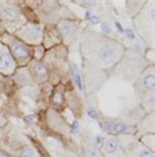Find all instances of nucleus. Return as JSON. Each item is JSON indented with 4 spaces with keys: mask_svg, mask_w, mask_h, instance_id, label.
<instances>
[{
    "mask_svg": "<svg viewBox=\"0 0 155 157\" xmlns=\"http://www.w3.org/2000/svg\"><path fill=\"white\" fill-rule=\"evenodd\" d=\"M125 52L126 46L120 41L93 30H85L81 36V54L87 75L83 78L88 87L92 85L95 77L97 86H100L103 83L101 77H108L109 71L121 61Z\"/></svg>",
    "mask_w": 155,
    "mask_h": 157,
    "instance_id": "obj_1",
    "label": "nucleus"
},
{
    "mask_svg": "<svg viewBox=\"0 0 155 157\" xmlns=\"http://www.w3.org/2000/svg\"><path fill=\"white\" fill-rule=\"evenodd\" d=\"M147 66L149 62L145 59V57H142L139 53H137L134 50L126 49L121 61L116 65L114 69L116 73H118V75L122 79L128 82H135Z\"/></svg>",
    "mask_w": 155,
    "mask_h": 157,
    "instance_id": "obj_2",
    "label": "nucleus"
},
{
    "mask_svg": "<svg viewBox=\"0 0 155 157\" xmlns=\"http://www.w3.org/2000/svg\"><path fill=\"white\" fill-rule=\"evenodd\" d=\"M0 42L8 48L17 67L28 66L31 63V61L33 59V48L19 40L13 33L5 32L4 34H2L0 36Z\"/></svg>",
    "mask_w": 155,
    "mask_h": 157,
    "instance_id": "obj_3",
    "label": "nucleus"
},
{
    "mask_svg": "<svg viewBox=\"0 0 155 157\" xmlns=\"http://www.w3.org/2000/svg\"><path fill=\"white\" fill-rule=\"evenodd\" d=\"M44 30H45L44 25H41L40 23L31 21L27 25L19 28L13 34L19 40L27 44V45L36 46V45H42V41H44Z\"/></svg>",
    "mask_w": 155,
    "mask_h": 157,
    "instance_id": "obj_4",
    "label": "nucleus"
},
{
    "mask_svg": "<svg viewBox=\"0 0 155 157\" xmlns=\"http://www.w3.org/2000/svg\"><path fill=\"white\" fill-rule=\"evenodd\" d=\"M55 28H57L59 36H61L62 45L67 48L76 41L78 30H79V21L62 19L58 21V24H55Z\"/></svg>",
    "mask_w": 155,
    "mask_h": 157,
    "instance_id": "obj_5",
    "label": "nucleus"
},
{
    "mask_svg": "<svg viewBox=\"0 0 155 157\" xmlns=\"http://www.w3.org/2000/svg\"><path fill=\"white\" fill-rule=\"evenodd\" d=\"M24 19L23 10L15 2H0V21L5 25L19 24Z\"/></svg>",
    "mask_w": 155,
    "mask_h": 157,
    "instance_id": "obj_6",
    "label": "nucleus"
},
{
    "mask_svg": "<svg viewBox=\"0 0 155 157\" xmlns=\"http://www.w3.org/2000/svg\"><path fill=\"white\" fill-rule=\"evenodd\" d=\"M42 61L49 70L51 67L54 70H59L67 62V48L61 44V45H57L51 49H47Z\"/></svg>",
    "mask_w": 155,
    "mask_h": 157,
    "instance_id": "obj_7",
    "label": "nucleus"
},
{
    "mask_svg": "<svg viewBox=\"0 0 155 157\" xmlns=\"http://www.w3.org/2000/svg\"><path fill=\"white\" fill-rule=\"evenodd\" d=\"M100 127L105 133L110 136H120V135H135L138 132V127L129 125L124 121L116 119H104L100 121Z\"/></svg>",
    "mask_w": 155,
    "mask_h": 157,
    "instance_id": "obj_8",
    "label": "nucleus"
},
{
    "mask_svg": "<svg viewBox=\"0 0 155 157\" xmlns=\"http://www.w3.org/2000/svg\"><path fill=\"white\" fill-rule=\"evenodd\" d=\"M100 151L104 157H126L122 144L117 140L116 136H110V135L103 139Z\"/></svg>",
    "mask_w": 155,
    "mask_h": 157,
    "instance_id": "obj_9",
    "label": "nucleus"
},
{
    "mask_svg": "<svg viewBox=\"0 0 155 157\" xmlns=\"http://www.w3.org/2000/svg\"><path fill=\"white\" fill-rule=\"evenodd\" d=\"M17 69L15 59L4 44L0 42V74L4 77H12Z\"/></svg>",
    "mask_w": 155,
    "mask_h": 157,
    "instance_id": "obj_10",
    "label": "nucleus"
},
{
    "mask_svg": "<svg viewBox=\"0 0 155 157\" xmlns=\"http://www.w3.org/2000/svg\"><path fill=\"white\" fill-rule=\"evenodd\" d=\"M27 67H28L29 73H31L33 82L44 83V82L49 81L50 73H49L47 66L44 63V61H31V63H29Z\"/></svg>",
    "mask_w": 155,
    "mask_h": 157,
    "instance_id": "obj_11",
    "label": "nucleus"
},
{
    "mask_svg": "<svg viewBox=\"0 0 155 157\" xmlns=\"http://www.w3.org/2000/svg\"><path fill=\"white\" fill-rule=\"evenodd\" d=\"M66 93L67 87L63 83H57L50 95V104L54 111H59L66 106Z\"/></svg>",
    "mask_w": 155,
    "mask_h": 157,
    "instance_id": "obj_12",
    "label": "nucleus"
},
{
    "mask_svg": "<svg viewBox=\"0 0 155 157\" xmlns=\"http://www.w3.org/2000/svg\"><path fill=\"white\" fill-rule=\"evenodd\" d=\"M137 85L139 86V91H143L145 94L154 93V86H155V77H154V66H150V71H149V66L145 69L143 73L138 77V79L135 81Z\"/></svg>",
    "mask_w": 155,
    "mask_h": 157,
    "instance_id": "obj_13",
    "label": "nucleus"
},
{
    "mask_svg": "<svg viewBox=\"0 0 155 157\" xmlns=\"http://www.w3.org/2000/svg\"><path fill=\"white\" fill-rule=\"evenodd\" d=\"M62 40H61V36H59L57 28L55 25H49V27H45L44 30V41H42V45L44 48L47 49H51V48L57 46V45H61Z\"/></svg>",
    "mask_w": 155,
    "mask_h": 157,
    "instance_id": "obj_14",
    "label": "nucleus"
},
{
    "mask_svg": "<svg viewBox=\"0 0 155 157\" xmlns=\"http://www.w3.org/2000/svg\"><path fill=\"white\" fill-rule=\"evenodd\" d=\"M126 157H155L154 151L143 147L141 143H132L125 149Z\"/></svg>",
    "mask_w": 155,
    "mask_h": 157,
    "instance_id": "obj_15",
    "label": "nucleus"
},
{
    "mask_svg": "<svg viewBox=\"0 0 155 157\" xmlns=\"http://www.w3.org/2000/svg\"><path fill=\"white\" fill-rule=\"evenodd\" d=\"M13 75L16 77V81L19 82V85H21V86H27V85H29V83H32L33 82L32 77H31V73H29L27 66L17 67Z\"/></svg>",
    "mask_w": 155,
    "mask_h": 157,
    "instance_id": "obj_16",
    "label": "nucleus"
},
{
    "mask_svg": "<svg viewBox=\"0 0 155 157\" xmlns=\"http://www.w3.org/2000/svg\"><path fill=\"white\" fill-rule=\"evenodd\" d=\"M83 157H104L100 151V148H97L95 144L87 143L83 145Z\"/></svg>",
    "mask_w": 155,
    "mask_h": 157,
    "instance_id": "obj_17",
    "label": "nucleus"
},
{
    "mask_svg": "<svg viewBox=\"0 0 155 157\" xmlns=\"http://www.w3.org/2000/svg\"><path fill=\"white\" fill-rule=\"evenodd\" d=\"M19 157H41L38 151L32 145H24L21 148V153Z\"/></svg>",
    "mask_w": 155,
    "mask_h": 157,
    "instance_id": "obj_18",
    "label": "nucleus"
},
{
    "mask_svg": "<svg viewBox=\"0 0 155 157\" xmlns=\"http://www.w3.org/2000/svg\"><path fill=\"white\" fill-rule=\"evenodd\" d=\"M138 143H141L142 145L146 147V148H147L149 143H150V149L154 151L155 149V145H154V144H155V141H154V132H150V133H146V135H143V136H141Z\"/></svg>",
    "mask_w": 155,
    "mask_h": 157,
    "instance_id": "obj_19",
    "label": "nucleus"
},
{
    "mask_svg": "<svg viewBox=\"0 0 155 157\" xmlns=\"http://www.w3.org/2000/svg\"><path fill=\"white\" fill-rule=\"evenodd\" d=\"M33 48V59L32 61H42L45 57L46 49L44 48V45H36L32 46Z\"/></svg>",
    "mask_w": 155,
    "mask_h": 157,
    "instance_id": "obj_20",
    "label": "nucleus"
},
{
    "mask_svg": "<svg viewBox=\"0 0 155 157\" xmlns=\"http://www.w3.org/2000/svg\"><path fill=\"white\" fill-rule=\"evenodd\" d=\"M70 71H71V77H72V79H74V83L76 85L78 89L81 90V89H83V85H81V78H80V74H79V70H78L76 65H71Z\"/></svg>",
    "mask_w": 155,
    "mask_h": 157,
    "instance_id": "obj_21",
    "label": "nucleus"
},
{
    "mask_svg": "<svg viewBox=\"0 0 155 157\" xmlns=\"http://www.w3.org/2000/svg\"><path fill=\"white\" fill-rule=\"evenodd\" d=\"M0 157H17L16 155H12V153H9L8 151H5L4 148H2L0 147Z\"/></svg>",
    "mask_w": 155,
    "mask_h": 157,
    "instance_id": "obj_22",
    "label": "nucleus"
},
{
    "mask_svg": "<svg viewBox=\"0 0 155 157\" xmlns=\"http://www.w3.org/2000/svg\"><path fill=\"white\" fill-rule=\"evenodd\" d=\"M7 124H8V120L5 119V116H3L2 114H0V129H3Z\"/></svg>",
    "mask_w": 155,
    "mask_h": 157,
    "instance_id": "obj_23",
    "label": "nucleus"
},
{
    "mask_svg": "<svg viewBox=\"0 0 155 157\" xmlns=\"http://www.w3.org/2000/svg\"><path fill=\"white\" fill-rule=\"evenodd\" d=\"M7 32V28H5V25H4L2 21H0V36H2V34H4Z\"/></svg>",
    "mask_w": 155,
    "mask_h": 157,
    "instance_id": "obj_24",
    "label": "nucleus"
}]
</instances>
